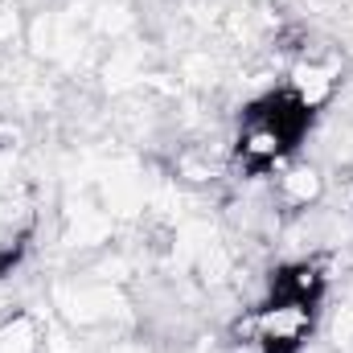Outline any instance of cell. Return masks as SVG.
<instances>
[{
	"mask_svg": "<svg viewBox=\"0 0 353 353\" xmlns=\"http://www.w3.org/2000/svg\"><path fill=\"white\" fill-rule=\"evenodd\" d=\"M308 128H312V111L292 90H267L243 107V119L234 132V161L243 165V173L263 176L304 140Z\"/></svg>",
	"mask_w": 353,
	"mask_h": 353,
	"instance_id": "1",
	"label": "cell"
},
{
	"mask_svg": "<svg viewBox=\"0 0 353 353\" xmlns=\"http://www.w3.org/2000/svg\"><path fill=\"white\" fill-rule=\"evenodd\" d=\"M312 329H316V304L292 296H263L259 304L243 308V321H234V337L259 345L263 353H300Z\"/></svg>",
	"mask_w": 353,
	"mask_h": 353,
	"instance_id": "2",
	"label": "cell"
},
{
	"mask_svg": "<svg viewBox=\"0 0 353 353\" xmlns=\"http://www.w3.org/2000/svg\"><path fill=\"white\" fill-rule=\"evenodd\" d=\"M341 87V58L333 50H300L288 66V90L316 115Z\"/></svg>",
	"mask_w": 353,
	"mask_h": 353,
	"instance_id": "3",
	"label": "cell"
},
{
	"mask_svg": "<svg viewBox=\"0 0 353 353\" xmlns=\"http://www.w3.org/2000/svg\"><path fill=\"white\" fill-rule=\"evenodd\" d=\"M271 197H275V205H283L292 214H304V210L321 205V197H325V173H321V165H312V161L283 165L275 173Z\"/></svg>",
	"mask_w": 353,
	"mask_h": 353,
	"instance_id": "4",
	"label": "cell"
},
{
	"mask_svg": "<svg viewBox=\"0 0 353 353\" xmlns=\"http://www.w3.org/2000/svg\"><path fill=\"white\" fill-rule=\"evenodd\" d=\"M0 353H41V329L29 312H8L0 321Z\"/></svg>",
	"mask_w": 353,
	"mask_h": 353,
	"instance_id": "5",
	"label": "cell"
}]
</instances>
